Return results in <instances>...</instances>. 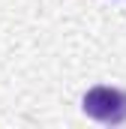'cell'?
Listing matches in <instances>:
<instances>
[{
	"mask_svg": "<svg viewBox=\"0 0 126 129\" xmlns=\"http://www.w3.org/2000/svg\"><path fill=\"white\" fill-rule=\"evenodd\" d=\"M81 108L87 117H93L99 123H108V126H117L126 120V93L117 87H90L84 99H81Z\"/></svg>",
	"mask_w": 126,
	"mask_h": 129,
	"instance_id": "1",
	"label": "cell"
}]
</instances>
